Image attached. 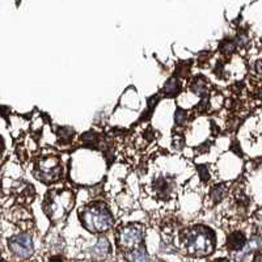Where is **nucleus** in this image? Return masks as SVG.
<instances>
[{
  "label": "nucleus",
  "mask_w": 262,
  "mask_h": 262,
  "mask_svg": "<svg viewBox=\"0 0 262 262\" xmlns=\"http://www.w3.org/2000/svg\"><path fill=\"white\" fill-rule=\"evenodd\" d=\"M124 256L126 262H149V256L143 245L124 252Z\"/></svg>",
  "instance_id": "nucleus-9"
},
{
  "label": "nucleus",
  "mask_w": 262,
  "mask_h": 262,
  "mask_svg": "<svg viewBox=\"0 0 262 262\" xmlns=\"http://www.w3.org/2000/svg\"><path fill=\"white\" fill-rule=\"evenodd\" d=\"M180 91H181V84L175 77L169 79L164 85V93L167 96H176Z\"/></svg>",
  "instance_id": "nucleus-11"
},
{
  "label": "nucleus",
  "mask_w": 262,
  "mask_h": 262,
  "mask_svg": "<svg viewBox=\"0 0 262 262\" xmlns=\"http://www.w3.org/2000/svg\"><path fill=\"white\" fill-rule=\"evenodd\" d=\"M3 149H4V140L0 138V155H1V152H3Z\"/></svg>",
  "instance_id": "nucleus-21"
},
{
  "label": "nucleus",
  "mask_w": 262,
  "mask_h": 262,
  "mask_svg": "<svg viewBox=\"0 0 262 262\" xmlns=\"http://www.w3.org/2000/svg\"><path fill=\"white\" fill-rule=\"evenodd\" d=\"M58 136L62 142H68L72 138V130L69 128H61L58 130Z\"/></svg>",
  "instance_id": "nucleus-14"
},
{
  "label": "nucleus",
  "mask_w": 262,
  "mask_h": 262,
  "mask_svg": "<svg viewBox=\"0 0 262 262\" xmlns=\"http://www.w3.org/2000/svg\"><path fill=\"white\" fill-rule=\"evenodd\" d=\"M220 49H222V51L226 55H231L233 51H235V49H236V45H235V42H232V41H226Z\"/></svg>",
  "instance_id": "nucleus-16"
},
{
  "label": "nucleus",
  "mask_w": 262,
  "mask_h": 262,
  "mask_svg": "<svg viewBox=\"0 0 262 262\" xmlns=\"http://www.w3.org/2000/svg\"><path fill=\"white\" fill-rule=\"evenodd\" d=\"M198 172L200 173V177H202V180L210 179V176H208V172H207V168L206 167H199L198 168Z\"/></svg>",
  "instance_id": "nucleus-18"
},
{
  "label": "nucleus",
  "mask_w": 262,
  "mask_h": 262,
  "mask_svg": "<svg viewBox=\"0 0 262 262\" xmlns=\"http://www.w3.org/2000/svg\"><path fill=\"white\" fill-rule=\"evenodd\" d=\"M248 244V237L243 231L235 229L228 233L226 240V247L231 253H237L243 251Z\"/></svg>",
  "instance_id": "nucleus-8"
},
{
  "label": "nucleus",
  "mask_w": 262,
  "mask_h": 262,
  "mask_svg": "<svg viewBox=\"0 0 262 262\" xmlns=\"http://www.w3.org/2000/svg\"><path fill=\"white\" fill-rule=\"evenodd\" d=\"M256 71H257V73L262 75V59L257 61V63H256Z\"/></svg>",
  "instance_id": "nucleus-20"
},
{
  "label": "nucleus",
  "mask_w": 262,
  "mask_h": 262,
  "mask_svg": "<svg viewBox=\"0 0 262 262\" xmlns=\"http://www.w3.org/2000/svg\"><path fill=\"white\" fill-rule=\"evenodd\" d=\"M110 253V243L105 236H100L95 244L92 245L88 251L89 259L93 261H102L105 260Z\"/></svg>",
  "instance_id": "nucleus-7"
},
{
  "label": "nucleus",
  "mask_w": 262,
  "mask_h": 262,
  "mask_svg": "<svg viewBox=\"0 0 262 262\" xmlns=\"http://www.w3.org/2000/svg\"><path fill=\"white\" fill-rule=\"evenodd\" d=\"M144 240V231L138 224H128L121 227L117 232V244L121 251L128 252L140 247Z\"/></svg>",
  "instance_id": "nucleus-3"
},
{
  "label": "nucleus",
  "mask_w": 262,
  "mask_h": 262,
  "mask_svg": "<svg viewBox=\"0 0 262 262\" xmlns=\"http://www.w3.org/2000/svg\"><path fill=\"white\" fill-rule=\"evenodd\" d=\"M186 118H188V116H186L185 110H182V109L176 110L175 121H176V124L179 125V126H182V125L186 124Z\"/></svg>",
  "instance_id": "nucleus-15"
},
{
  "label": "nucleus",
  "mask_w": 262,
  "mask_h": 262,
  "mask_svg": "<svg viewBox=\"0 0 262 262\" xmlns=\"http://www.w3.org/2000/svg\"><path fill=\"white\" fill-rule=\"evenodd\" d=\"M8 247L12 255L20 260L30 259L34 253V243L29 233H18L16 236L11 237L8 241Z\"/></svg>",
  "instance_id": "nucleus-4"
},
{
  "label": "nucleus",
  "mask_w": 262,
  "mask_h": 262,
  "mask_svg": "<svg viewBox=\"0 0 262 262\" xmlns=\"http://www.w3.org/2000/svg\"><path fill=\"white\" fill-rule=\"evenodd\" d=\"M46 262H66V261L61 255H53L46 260Z\"/></svg>",
  "instance_id": "nucleus-17"
},
{
  "label": "nucleus",
  "mask_w": 262,
  "mask_h": 262,
  "mask_svg": "<svg viewBox=\"0 0 262 262\" xmlns=\"http://www.w3.org/2000/svg\"><path fill=\"white\" fill-rule=\"evenodd\" d=\"M252 262H262V252H256L252 257Z\"/></svg>",
  "instance_id": "nucleus-19"
},
{
  "label": "nucleus",
  "mask_w": 262,
  "mask_h": 262,
  "mask_svg": "<svg viewBox=\"0 0 262 262\" xmlns=\"http://www.w3.org/2000/svg\"><path fill=\"white\" fill-rule=\"evenodd\" d=\"M153 188L156 189V192H159V193L161 194H168L172 189L171 184L168 182V180L165 179L164 176L157 177V179L153 181Z\"/></svg>",
  "instance_id": "nucleus-12"
},
{
  "label": "nucleus",
  "mask_w": 262,
  "mask_h": 262,
  "mask_svg": "<svg viewBox=\"0 0 262 262\" xmlns=\"http://www.w3.org/2000/svg\"><path fill=\"white\" fill-rule=\"evenodd\" d=\"M192 91H193L196 96H199V97H206L208 93L207 83H206L204 79H202V77H196L193 84H192Z\"/></svg>",
  "instance_id": "nucleus-10"
},
{
  "label": "nucleus",
  "mask_w": 262,
  "mask_h": 262,
  "mask_svg": "<svg viewBox=\"0 0 262 262\" xmlns=\"http://www.w3.org/2000/svg\"><path fill=\"white\" fill-rule=\"evenodd\" d=\"M0 262H4V261H1V260H0Z\"/></svg>",
  "instance_id": "nucleus-22"
},
{
  "label": "nucleus",
  "mask_w": 262,
  "mask_h": 262,
  "mask_svg": "<svg viewBox=\"0 0 262 262\" xmlns=\"http://www.w3.org/2000/svg\"><path fill=\"white\" fill-rule=\"evenodd\" d=\"M62 167L55 157H46L38 165V177L44 181H54L59 177Z\"/></svg>",
  "instance_id": "nucleus-5"
},
{
  "label": "nucleus",
  "mask_w": 262,
  "mask_h": 262,
  "mask_svg": "<svg viewBox=\"0 0 262 262\" xmlns=\"http://www.w3.org/2000/svg\"><path fill=\"white\" fill-rule=\"evenodd\" d=\"M68 206L69 203L63 200V196L61 198V196H57L51 200H49L45 210H46L49 219H51L53 222H58L62 218H65V215L68 212Z\"/></svg>",
  "instance_id": "nucleus-6"
},
{
  "label": "nucleus",
  "mask_w": 262,
  "mask_h": 262,
  "mask_svg": "<svg viewBox=\"0 0 262 262\" xmlns=\"http://www.w3.org/2000/svg\"><path fill=\"white\" fill-rule=\"evenodd\" d=\"M80 222L87 231L96 235L108 232L113 227V216L104 203H93L80 210Z\"/></svg>",
  "instance_id": "nucleus-2"
},
{
  "label": "nucleus",
  "mask_w": 262,
  "mask_h": 262,
  "mask_svg": "<svg viewBox=\"0 0 262 262\" xmlns=\"http://www.w3.org/2000/svg\"><path fill=\"white\" fill-rule=\"evenodd\" d=\"M182 245L186 255L192 257H206L215 249V233L203 226L192 227L182 235Z\"/></svg>",
  "instance_id": "nucleus-1"
},
{
  "label": "nucleus",
  "mask_w": 262,
  "mask_h": 262,
  "mask_svg": "<svg viewBox=\"0 0 262 262\" xmlns=\"http://www.w3.org/2000/svg\"><path fill=\"white\" fill-rule=\"evenodd\" d=\"M227 188L226 185H215L211 190V198L215 203H218L226 196Z\"/></svg>",
  "instance_id": "nucleus-13"
}]
</instances>
